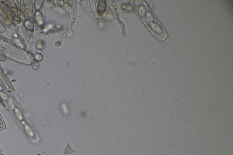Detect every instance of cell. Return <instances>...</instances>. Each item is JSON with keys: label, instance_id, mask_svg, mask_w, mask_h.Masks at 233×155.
Segmentation results:
<instances>
[{"label": "cell", "instance_id": "obj_10", "mask_svg": "<svg viewBox=\"0 0 233 155\" xmlns=\"http://www.w3.org/2000/svg\"><path fill=\"white\" fill-rule=\"evenodd\" d=\"M3 126H4V123L2 120L0 118V128H3Z\"/></svg>", "mask_w": 233, "mask_h": 155}, {"label": "cell", "instance_id": "obj_5", "mask_svg": "<svg viewBox=\"0 0 233 155\" xmlns=\"http://www.w3.org/2000/svg\"><path fill=\"white\" fill-rule=\"evenodd\" d=\"M36 20L40 24L42 23V16L41 14V12L39 11H37L36 14Z\"/></svg>", "mask_w": 233, "mask_h": 155}, {"label": "cell", "instance_id": "obj_9", "mask_svg": "<svg viewBox=\"0 0 233 155\" xmlns=\"http://www.w3.org/2000/svg\"><path fill=\"white\" fill-rule=\"evenodd\" d=\"M35 60L37 61H41L42 60V56L41 55V54H37L35 56Z\"/></svg>", "mask_w": 233, "mask_h": 155}, {"label": "cell", "instance_id": "obj_1", "mask_svg": "<svg viewBox=\"0 0 233 155\" xmlns=\"http://www.w3.org/2000/svg\"><path fill=\"white\" fill-rule=\"evenodd\" d=\"M107 3L105 0H101L98 2L97 6V12L99 15L102 16L105 11Z\"/></svg>", "mask_w": 233, "mask_h": 155}, {"label": "cell", "instance_id": "obj_2", "mask_svg": "<svg viewBox=\"0 0 233 155\" xmlns=\"http://www.w3.org/2000/svg\"><path fill=\"white\" fill-rule=\"evenodd\" d=\"M36 46L37 48L39 50H43L46 47V43L44 40H39L37 42Z\"/></svg>", "mask_w": 233, "mask_h": 155}, {"label": "cell", "instance_id": "obj_7", "mask_svg": "<svg viewBox=\"0 0 233 155\" xmlns=\"http://www.w3.org/2000/svg\"><path fill=\"white\" fill-rule=\"evenodd\" d=\"M6 59V57L5 54L1 50H0V61H5Z\"/></svg>", "mask_w": 233, "mask_h": 155}, {"label": "cell", "instance_id": "obj_8", "mask_svg": "<svg viewBox=\"0 0 233 155\" xmlns=\"http://www.w3.org/2000/svg\"><path fill=\"white\" fill-rule=\"evenodd\" d=\"M139 13L140 16H142V17H143V16L144 15H145V9H144V8L143 7V6L141 7V8L139 9Z\"/></svg>", "mask_w": 233, "mask_h": 155}, {"label": "cell", "instance_id": "obj_6", "mask_svg": "<svg viewBox=\"0 0 233 155\" xmlns=\"http://www.w3.org/2000/svg\"><path fill=\"white\" fill-rule=\"evenodd\" d=\"M32 68H33V69H34V70H37L39 68V66H40L39 61L36 60H34L32 61Z\"/></svg>", "mask_w": 233, "mask_h": 155}, {"label": "cell", "instance_id": "obj_4", "mask_svg": "<svg viewBox=\"0 0 233 155\" xmlns=\"http://www.w3.org/2000/svg\"><path fill=\"white\" fill-rule=\"evenodd\" d=\"M43 4V0H41V1H35V7L36 8V10L38 11L41 9V7H42V5Z\"/></svg>", "mask_w": 233, "mask_h": 155}, {"label": "cell", "instance_id": "obj_3", "mask_svg": "<svg viewBox=\"0 0 233 155\" xmlns=\"http://www.w3.org/2000/svg\"><path fill=\"white\" fill-rule=\"evenodd\" d=\"M25 26L29 31H32L34 28V25L30 20H26L25 23Z\"/></svg>", "mask_w": 233, "mask_h": 155}]
</instances>
